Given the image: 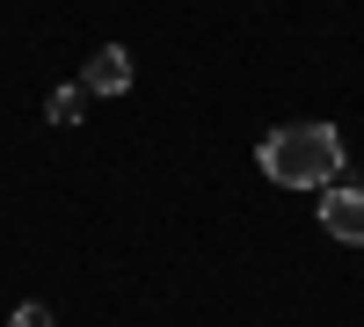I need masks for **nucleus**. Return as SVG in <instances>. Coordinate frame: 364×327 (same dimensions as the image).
I'll return each instance as SVG.
<instances>
[{
  "instance_id": "3",
  "label": "nucleus",
  "mask_w": 364,
  "mask_h": 327,
  "mask_svg": "<svg viewBox=\"0 0 364 327\" xmlns=\"http://www.w3.org/2000/svg\"><path fill=\"white\" fill-rule=\"evenodd\" d=\"M87 95H132V51L124 44H102L95 58H87Z\"/></svg>"
},
{
  "instance_id": "4",
  "label": "nucleus",
  "mask_w": 364,
  "mask_h": 327,
  "mask_svg": "<svg viewBox=\"0 0 364 327\" xmlns=\"http://www.w3.org/2000/svg\"><path fill=\"white\" fill-rule=\"evenodd\" d=\"M80 109H87V87H51V102H44V116H51V124H80Z\"/></svg>"
},
{
  "instance_id": "2",
  "label": "nucleus",
  "mask_w": 364,
  "mask_h": 327,
  "mask_svg": "<svg viewBox=\"0 0 364 327\" xmlns=\"http://www.w3.org/2000/svg\"><path fill=\"white\" fill-rule=\"evenodd\" d=\"M321 226L336 233V240L364 248V189H336V182H328L321 189Z\"/></svg>"
},
{
  "instance_id": "1",
  "label": "nucleus",
  "mask_w": 364,
  "mask_h": 327,
  "mask_svg": "<svg viewBox=\"0 0 364 327\" xmlns=\"http://www.w3.org/2000/svg\"><path fill=\"white\" fill-rule=\"evenodd\" d=\"M255 160L277 189H328L343 167V138H336V124H284L262 138Z\"/></svg>"
},
{
  "instance_id": "5",
  "label": "nucleus",
  "mask_w": 364,
  "mask_h": 327,
  "mask_svg": "<svg viewBox=\"0 0 364 327\" xmlns=\"http://www.w3.org/2000/svg\"><path fill=\"white\" fill-rule=\"evenodd\" d=\"M8 327H51V306H15Z\"/></svg>"
}]
</instances>
